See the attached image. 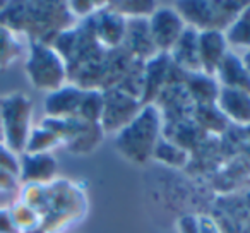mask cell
I'll return each mask as SVG.
<instances>
[{
    "instance_id": "1",
    "label": "cell",
    "mask_w": 250,
    "mask_h": 233,
    "mask_svg": "<svg viewBox=\"0 0 250 233\" xmlns=\"http://www.w3.org/2000/svg\"><path fill=\"white\" fill-rule=\"evenodd\" d=\"M160 111L154 105H146L136 119L129 122L117 136V148L127 160L144 163L154 154L160 136Z\"/></svg>"
},
{
    "instance_id": "2",
    "label": "cell",
    "mask_w": 250,
    "mask_h": 233,
    "mask_svg": "<svg viewBox=\"0 0 250 233\" xmlns=\"http://www.w3.org/2000/svg\"><path fill=\"white\" fill-rule=\"evenodd\" d=\"M24 69L36 89L53 93L65 86V60L53 46L46 45L45 42H31Z\"/></svg>"
},
{
    "instance_id": "3",
    "label": "cell",
    "mask_w": 250,
    "mask_h": 233,
    "mask_svg": "<svg viewBox=\"0 0 250 233\" xmlns=\"http://www.w3.org/2000/svg\"><path fill=\"white\" fill-rule=\"evenodd\" d=\"M33 103L21 93L7 94L0 98V119L4 127V144L21 156L31 134Z\"/></svg>"
},
{
    "instance_id": "4",
    "label": "cell",
    "mask_w": 250,
    "mask_h": 233,
    "mask_svg": "<svg viewBox=\"0 0 250 233\" xmlns=\"http://www.w3.org/2000/svg\"><path fill=\"white\" fill-rule=\"evenodd\" d=\"M177 11L190 28L197 31H223L240 16L249 4L238 2H180Z\"/></svg>"
},
{
    "instance_id": "5",
    "label": "cell",
    "mask_w": 250,
    "mask_h": 233,
    "mask_svg": "<svg viewBox=\"0 0 250 233\" xmlns=\"http://www.w3.org/2000/svg\"><path fill=\"white\" fill-rule=\"evenodd\" d=\"M103 98L104 106L100 126L104 130H118L120 132L143 110L139 101L132 94L125 93L124 89H111L108 93H104Z\"/></svg>"
},
{
    "instance_id": "6",
    "label": "cell",
    "mask_w": 250,
    "mask_h": 233,
    "mask_svg": "<svg viewBox=\"0 0 250 233\" xmlns=\"http://www.w3.org/2000/svg\"><path fill=\"white\" fill-rule=\"evenodd\" d=\"M147 21H149L151 38L158 52H171L175 43L187 28L177 9L170 7L156 9Z\"/></svg>"
},
{
    "instance_id": "7",
    "label": "cell",
    "mask_w": 250,
    "mask_h": 233,
    "mask_svg": "<svg viewBox=\"0 0 250 233\" xmlns=\"http://www.w3.org/2000/svg\"><path fill=\"white\" fill-rule=\"evenodd\" d=\"M197 46H199L201 72L206 74V76H214L221 59L229 50L228 42L225 38V33L216 31V29L199 31Z\"/></svg>"
},
{
    "instance_id": "8",
    "label": "cell",
    "mask_w": 250,
    "mask_h": 233,
    "mask_svg": "<svg viewBox=\"0 0 250 233\" xmlns=\"http://www.w3.org/2000/svg\"><path fill=\"white\" fill-rule=\"evenodd\" d=\"M57 173V161L50 153L29 154L19 158V180L24 184L46 185Z\"/></svg>"
},
{
    "instance_id": "9",
    "label": "cell",
    "mask_w": 250,
    "mask_h": 233,
    "mask_svg": "<svg viewBox=\"0 0 250 233\" xmlns=\"http://www.w3.org/2000/svg\"><path fill=\"white\" fill-rule=\"evenodd\" d=\"M83 96V87L67 84L48 94L45 101V110L50 119H77Z\"/></svg>"
},
{
    "instance_id": "10",
    "label": "cell",
    "mask_w": 250,
    "mask_h": 233,
    "mask_svg": "<svg viewBox=\"0 0 250 233\" xmlns=\"http://www.w3.org/2000/svg\"><path fill=\"white\" fill-rule=\"evenodd\" d=\"M216 105L228 119L238 124H250V93L233 87H219Z\"/></svg>"
},
{
    "instance_id": "11",
    "label": "cell",
    "mask_w": 250,
    "mask_h": 233,
    "mask_svg": "<svg viewBox=\"0 0 250 233\" xmlns=\"http://www.w3.org/2000/svg\"><path fill=\"white\" fill-rule=\"evenodd\" d=\"M216 76L221 81L223 87H233L250 93V76L243 65L242 59L235 52L228 50L216 69Z\"/></svg>"
},
{
    "instance_id": "12",
    "label": "cell",
    "mask_w": 250,
    "mask_h": 233,
    "mask_svg": "<svg viewBox=\"0 0 250 233\" xmlns=\"http://www.w3.org/2000/svg\"><path fill=\"white\" fill-rule=\"evenodd\" d=\"M199 31L194 28H185L178 42L175 43L171 50V57L177 65L188 72H201V64H199V46H197Z\"/></svg>"
},
{
    "instance_id": "13",
    "label": "cell",
    "mask_w": 250,
    "mask_h": 233,
    "mask_svg": "<svg viewBox=\"0 0 250 233\" xmlns=\"http://www.w3.org/2000/svg\"><path fill=\"white\" fill-rule=\"evenodd\" d=\"M130 46V52L141 59H149L158 52L151 38L149 21L143 18L130 19L125 28V38Z\"/></svg>"
},
{
    "instance_id": "14",
    "label": "cell",
    "mask_w": 250,
    "mask_h": 233,
    "mask_svg": "<svg viewBox=\"0 0 250 233\" xmlns=\"http://www.w3.org/2000/svg\"><path fill=\"white\" fill-rule=\"evenodd\" d=\"M94 36L100 40L101 45L104 46H115L125 38V28L127 22L120 14L113 11H108L101 14L93 24Z\"/></svg>"
},
{
    "instance_id": "15",
    "label": "cell",
    "mask_w": 250,
    "mask_h": 233,
    "mask_svg": "<svg viewBox=\"0 0 250 233\" xmlns=\"http://www.w3.org/2000/svg\"><path fill=\"white\" fill-rule=\"evenodd\" d=\"M225 38L228 42V46L250 48V5H247L238 18L228 26Z\"/></svg>"
},
{
    "instance_id": "16",
    "label": "cell",
    "mask_w": 250,
    "mask_h": 233,
    "mask_svg": "<svg viewBox=\"0 0 250 233\" xmlns=\"http://www.w3.org/2000/svg\"><path fill=\"white\" fill-rule=\"evenodd\" d=\"M22 53L18 31L0 22V67H9Z\"/></svg>"
},
{
    "instance_id": "17",
    "label": "cell",
    "mask_w": 250,
    "mask_h": 233,
    "mask_svg": "<svg viewBox=\"0 0 250 233\" xmlns=\"http://www.w3.org/2000/svg\"><path fill=\"white\" fill-rule=\"evenodd\" d=\"M60 143V139L48 130L46 127H36L31 129V134L28 137V143H26L24 153L29 154H40V153H48L52 148H55Z\"/></svg>"
},
{
    "instance_id": "18",
    "label": "cell",
    "mask_w": 250,
    "mask_h": 233,
    "mask_svg": "<svg viewBox=\"0 0 250 233\" xmlns=\"http://www.w3.org/2000/svg\"><path fill=\"white\" fill-rule=\"evenodd\" d=\"M12 219H14L16 226H18L19 232H24V230H33L40 225V212L36 209H33L31 206L24 204V202H19L14 208L11 209Z\"/></svg>"
},
{
    "instance_id": "19",
    "label": "cell",
    "mask_w": 250,
    "mask_h": 233,
    "mask_svg": "<svg viewBox=\"0 0 250 233\" xmlns=\"http://www.w3.org/2000/svg\"><path fill=\"white\" fill-rule=\"evenodd\" d=\"M0 170L19 178V156L12 153L5 144H0Z\"/></svg>"
},
{
    "instance_id": "20",
    "label": "cell",
    "mask_w": 250,
    "mask_h": 233,
    "mask_svg": "<svg viewBox=\"0 0 250 233\" xmlns=\"http://www.w3.org/2000/svg\"><path fill=\"white\" fill-rule=\"evenodd\" d=\"M0 233H21L12 219L11 209H0Z\"/></svg>"
},
{
    "instance_id": "21",
    "label": "cell",
    "mask_w": 250,
    "mask_h": 233,
    "mask_svg": "<svg viewBox=\"0 0 250 233\" xmlns=\"http://www.w3.org/2000/svg\"><path fill=\"white\" fill-rule=\"evenodd\" d=\"M18 180H19L18 177L7 173V171H4V170H0V192L12 191V189H16Z\"/></svg>"
},
{
    "instance_id": "22",
    "label": "cell",
    "mask_w": 250,
    "mask_h": 233,
    "mask_svg": "<svg viewBox=\"0 0 250 233\" xmlns=\"http://www.w3.org/2000/svg\"><path fill=\"white\" fill-rule=\"evenodd\" d=\"M182 233H201L199 232V219L195 218H185L180 221Z\"/></svg>"
},
{
    "instance_id": "23",
    "label": "cell",
    "mask_w": 250,
    "mask_h": 233,
    "mask_svg": "<svg viewBox=\"0 0 250 233\" xmlns=\"http://www.w3.org/2000/svg\"><path fill=\"white\" fill-rule=\"evenodd\" d=\"M76 4H77V5H81V9H70V11H72L74 14L86 16V14H89V12H93V11H94V7H93L94 4H91V2H76Z\"/></svg>"
},
{
    "instance_id": "24",
    "label": "cell",
    "mask_w": 250,
    "mask_h": 233,
    "mask_svg": "<svg viewBox=\"0 0 250 233\" xmlns=\"http://www.w3.org/2000/svg\"><path fill=\"white\" fill-rule=\"evenodd\" d=\"M242 62H243V65H245L247 72H249V76H250V48H249V50H247V52H245V55H243Z\"/></svg>"
},
{
    "instance_id": "25",
    "label": "cell",
    "mask_w": 250,
    "mask_h": 233,
    "mask_svg": "<svg viewBox=\"0 0 250 233\" xmlns=\"http://www.w3.org/2000/svg\"><path fill=\"white\" fill-rule=\"evenodd\" d=\"M0 144H4V127H2V119H0Z\"/></svg>"
},
{
    "instance_id": "26",
    "label": "cell",
    "mask_w": 250,
    "mask_h": 233,
    "mask_svg": "<svg viewBox=\"0 0 250 233\" xmlns=\"http://www.w3.org/2000/svg\"><path fill=\"white\" fill-rule=\"evenodd\" d=\"M5 7H7V2H0V12L4 11Z\"/></svg>"
}]
</instances>
